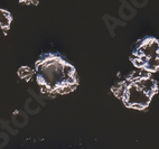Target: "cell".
<instances>
[{
    "instance_id": "cell-5",
    "label": "cell",
    "mask_w": 159,
    "mask_h": 149,
    "mask_svg": "<svg viewBox=\"0 0 159 149\" xmlns=\"http://www.w3.org/2000/svg\"><path fill=\"white\" fill-rule=\"evenodd\" d=\"M121 2H122V6H121V8H120V10H119L120 17L123 18V19H127V20L131 19V18L136 15V10H134L129 3L123 1V0H121Z\"/></svg>"
},
{
    "instance_id": "cell-1",
    "label": "cell",
    "mask_w": 159,
    "mask_h": 149,
    "mask_svg": "<svg viewBox=\"0 0 159 149\" xmlns=\"http://www.w3.org/2000/svg\"><path fill=\"white\" fill-rule=\"evenodd\" d=\"M37 83L52 94H66L77 88L76 71L70 62L58 54L47 53L36 62Z\"/></svg>"
},
{
    "instance_id": "cell-6",
    "label": "cell",
    "mask_w": 159,
    "mask_h": 149,
    "mask_svg": "<svg viewBox=\"0 0 159 149\" xmlns=\"http://www.w3.org/2000/svg\"><path fill=\"white\" fill-rule=\"evenodd\" d=\"M131 1H132V3H134L136 7H138V8L145 7L148 2V0H131Z\"/></svg>"
},
{
    "instance_id": "cell-4",
    "label": "cell",
    "mask_w": 159,
    "mask_h": 149,
    "mask_svg": "<svg viewBox=\"0 0 159 149\" xmlns=\"http://www.w3.org/2000/svg\"><path fill=\"white\" fill-rule=\"evenodd\" d=\"M12 17L11 14L5 9L0 8V28L3 29V30H7L9 29L10 25H11Z\"/></svg>"
},
{
    "instance_id": "cell-3",
    "label": "cell",
    "mask_w": 159,
    "mask_h": 149,
    "mask_svg": "<svg viewBox=\"0 0 159 149\" xmlns=\"http://www.w3.org/2000/svg\"><path fill=\"white\" fill-rule=\"evenodd\" d=\"M131 63L148 73L159 72V39L152 36L140 38L132 45Z\"/></svg>"
},
{
    "instance_id": "cell-2",
    "label": "cell",
    "mask_w": 159,
    "mask_h": 149,
    "mask_svg": "<svg viewBox=\"0 0 159 149\" xmlns=\"http://www.w3.org/2000/svg\"><path fill=\"white\" fill-rule=\"evenodd\" d=\"M111 90L127 108L145 110L158 92V84L148 72H132L114 83Z\"/></svg>"
}]
</instances>
